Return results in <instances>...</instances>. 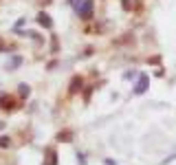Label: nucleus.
I'll return each instance as SVG.
<instances>
[{
    "instance_id": "1",
    "label": "nucleus",
    "mask_w": 176,
    "mask_h": 165,
    "mask_svg": "<svg viewBox=\"0 0 176 165\" xmlns=\"http://www.w3.org/2000/svg\"><path fill=\"white\" fill-rule=\"evenodd\" d=\"M77 13H79L82 18H90V16H93V2H90V0L79 2V5H77Z\"/></svg>"
},
{
    "instance_id": "2",
    "label": "nucleus",
    "mask_w": 176,
    "mask_h": 165,
    "mask_svg": "<svg viewBox=\"0 0 176 165\" xmlns=\"http://www.w3.org/2000/svg\"><path fill=\"white\" fill-rule=\"evenodd\" d=\"M141 82L137 84V92H145L147 90V77H139Z\"/></svg>"
},
{
    "instance_id": "3",
    "label": "nucleus",
    "mask_w": 176,
    "mask_h": 165,
    "mask_svg": "<svg viewBox=\"0 0 176 165\" xmlns=\"http://www.w3.org/2000/svg\"><path fill=\"white\" fill-rule=\"evenodd\" d=\"M38 18H40V22H42V25H44L46 29H48V27H51V20H48V18H46V13H38Z\"/></svg>"
}]
</instances>
